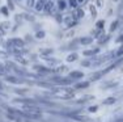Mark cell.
<instances>
[{
  "label": "cell",
  "instance_id": "24",
  "mask_svg": "<svg viewBox=\"0 0 123 122\" xmlns=\"http://www.w3.org/2000/svg\"><path fill=\"white\" fill-rule=\"evenodd\" d=\"M4 34H5V30H4V29H3L1 26H0V37L4 36Z\"/></svg>",
  "mask_w": 123,
  "mask_h": 122
},
{
  "label": "cell",
  "instance_id": "7",
  "mask_svg": "<svg viewBox=\"0 0 123 122\" xmlns=\"http://www.w3.org/2000/svg\"><path fill=\"white\" fill-rule=\"evenodd\" d=\"M80 42L83 43V45H90V43L93 42V38L92 37H83V38L80 39Z\"/></svg>",
  "mask_w": 123,
  "mask_h": 122
},
{
  "label": "cell",
  "instance_id": "6",
  "mask_svg": "<svg viewBox=\"0 0 123 122\" xmlns=\"http://www.w3.org/2000/svg\"><path fill=\"white\" fill-rule=\"evenodd\" d=\"M5 79H7V81H9V83H13V84H20V83H24V80H21L20 77H16V76H7Z\"/></svg>",
  "mask_w": 123,
  "mask_h": 122
},
{
  "label": "cell",
  "instance_id": "31",
  "mask_svg": "<svg viewBox=\"0 0 123 122\" xmlns=\"http://www.w3.org/2000/svg\"><path fill=\"white\" fill-rule=\"evenodd\" d=\"M79 1H84V0H79Z\"/></svg>",
  "mask_w": 123,
  "mask_h": 122
},
{
  "label": "cell",
  "instance_id": "20",
  "mask_svg": "<svg viewBox=\"0 0 123 122\" xmlns=\"http://www.w3.org/2000/svg\"><path fill=\"white\" fill-rule=\"evenodd\" d=\"M117 26H118V21H115V22H113V25H111V28H110V30L113 32V30H115Z\"/></svg>",
  "mask_w": 123,
  "mask_h": 122
},
{
  "label": "cell",
  "instance_id": "15",
  "mask_svg": "<svg viewBox=\"0 0 123 122\" xmlns=\"http://www.w3.org/2000/svg\"><path fill=\"white\" fill-rule=\"evenodd\" d=\"M89 100H92V96H85V98H81V100L77 101V103L79 104H84V103H86V101H89Z\"/></svg>",
  "mask_w": 123,
  "mask_h": 122
},
{
  "label": "cell",
  "instance_id": "22",
  "mask_svg": "<svg viewBox=\"0 0 123 122\" xmlns=\"http://www.w3.org/2000/svg\"><path fill=\"white\" fill-rule=\"evenodd\" d=\"M4 74H5V68H4V66L0 64V75H4Z\"/></svg>",
  "mask_w": 123,
  "mask_h": 122
},
{
  "label": "cell",
  "instance_id": "17",
  "mask_svg": "<svg viewBox=\"0 0 123 122\" xmlns=\"http://www.w3.org/2000/svg\"><path fill=\"white\" fill-rule=\"evenodd\" d=\"M76 59H77V55H76V54H71L68 58H67L68 62H74V60H76Z\"/></svg>",
  "mask_w": 123,
  "mask_h": 122
},
{
  "label": "cell",
  "instance_id": "12",
  "mask_svg": "<svg viewBox=\"0 0 123 122\" xmlns=\"http://www.w3.org/2000/svg\"><path fill=\"white\" fill-rule=\"evenodd\" d=\"M115 103V98L114 97H109L106 98V100H104V105H111V104Z\"/></svg>",
  "mask_w": 123,
  "mask_h": 122
},
{
  "label": "cell",
  "instance_id": "25",
  "mask_svg": "<svg viewBox=\"0 0 123 122\" xmlns=\"http://www.w3.org/2000/svg\"><path fill=\"white\" fill-rule=\"evenodd\" d=\"M43 36H45V33H43V32H39V33L37 34V37H41V38H42Z\"/></svg>",
  "mask_w": 123,
  "mask_h": 122
},
{
  "label": "cell",
  "instance_id": "3",
  "mask_svg": "<svg viewBox=\"0 0 123 122\" xmlns=\"http://www.w3.org/2000/svg\"><path fill=\"white\" fill-rule=\"evenodd\" d=\"M54 83H58V84H60V85H68V84H71L72 83V79L69 77V79H63V77H52L51 79Z\"/></svg>",
  "mask_w": 123,
  "mask_h": 122
},
{
  "label": "cell",
  "instance_id": "8",
  "mask_svg": "<svg viewBox=\"0 0 123 122\" xmlns=\"http://www.w3.org/2000/svg\"><path fill=\"white\" fill-rule=\"evenodd\" d=\"M45 0H38L37 1V4H36V9L37 11H42L43 8H45Z\"/></svg>",
  "mask_w": 123,
  "mask_h": 122
},
{
  "label": "cell",
  "instance_id": "5",
  "mask_svg": "<svg viewBox=\"0 0 123 122\" xmlns=\"http://www.w3.org/2000/svg\"><path fill=\"white\" fill-rule=\"evenodd\" d=\"M84 75H83V72H80V71H72L71 74H69V77H71L72 80H77V79H80V77H83Z\"/></svg>",
  "mask_w": 123,
  "mask_h": 122
},
{
  "label": "cell",
  "instance_id": "9",
  "mask_svg": "<svg viewBox=\"0 0 123 122\" xmlns=\"http://www.w3.org/2000/svg\"><path fill=\"white\" fill-rule=\"evenodd\" d=\"M72 16H74V19H75V20H77V19H80V17H83V16H84V12H83L81 9H76V11H75V13L72 14Z\"/></svg>",
  "mask_w": 123,
  "mask_h": 122
},
{
  "label": "cell",
  "instance_id": "21",
  "mask_svg": "<svg viewBox=\"0 0 123 122\" xmlns=\"http://www.w3.org/2000/svg\"><path fill=\"white\" fill-rule=\"evenodd\" d=\"M90 64H92V62H90V60H84V62H83V66H85V67H89Z\"/></svg>",
  "mask_w": 123,
  "mask_h": 122
},
{
  "label": "cell",
  "instance_id": "4",
  "mask_svg": "<svg viewBox=\"0 0 123 122\" xmlns=\"http://www.w3.org/2000/svg\"><path fill=\"white\" fill-rule=\"evenodd\" d=\"M43 9H45L47 13H54L55 12V3L50 0V1H47L45 4V8H43Z\"/></svg>",
  "mask_w": 123,
  "mask_h": 122
},
{
  "label": "cell",
  "instance_id": "1",
  "mask_svg": "<svg viewBox=\"0 0 123 122\" xmlns=\"http://www.w3.org/2000/svg\"><path fill=\"white\" fill-rule=\"evenodd\" d=\"M56 97L59 98H63V100H68V98L74 97V91L71 88H66V87H59V88H55L52 91Z\"/></svg>",
  "mask_w": 123,
  "mask_h": 122
},
{
  "label": "cell",
  "instance_id": "29",
  "mask_svg": "<svg viewBox=\"0 0 123 122\" xmlns=\"http://www.w3.org/2000/svg\"><path fill=\"white\" fill-rule=\"evenodd\" d=\"M33 1L34 0H29V5H33Z\"/></svg>",
  "mask_w": 123,
  "mask_h": 122
},
{
  "label": "cell",
  "instance_id": "23",
  "mask_svg": "<svg viewBox=\"0 0 123 122\" xmlns=\"http://www.w3.org/2000/svg\"><path fill=\"white\" fill-rule=\"evenodd\" d=\"M102 26H104V21H98V22H97V28L101 29Z\"/></svg>",
  "mask_w": 123,
  "mask_h": 122
},
{
  "label": "cell",
  "instance_id": "2",
  "mask_svg": "<svg viewBox=\"0 0 123 122\" xmlns=\"http://www.w3.org/2000/svg\"><path fill=\"white\" fill-rule=\"evenodd\" d=\"M8 45H9V46H14V47L21 49V47H24V41H22V39H20V38H12V39H9V41H8Z\"/></svg>",
  "mask_w": 123,
  "mask_h": 122
},
{
  "label": "cell",
  "instance_id": "11",
  "mask_svg": "<svg viewBox=\"0 0 123 122\" xmlns=\"http://www.w3.org/2000/svg\"><path fill=\"white\" fill-rule=\"evenodd\" d=\"M98 49H94V50H86V51H84V55H86V57H92V55H96L98 53Z\"/></svg>",
  "mask_w": 123,
  "mask_h": 122
},
{
  "label": "cell",
  "instance_id": "14",
  "mask_svg": "<svg viewBox=\"0 0 123 122\" xmlns=\"http://www.w3.org/2000/svg\"><path fill=\"white\" fill-rule=\"evenodd\" d=\"M122 55H123V45L121 46V47H119L118 49V50H117L115 51V57L117 58H119V57H122Z\"/></svg>",
  "mask_w": 123,
  "mask_h": 122
},
{
  "label": "cell",
  "instance_id": "16",
  "mask_svg": "<svg viewBox=\"0 0 123 122\" xmlns=\"http://www.w3.org/2000/svg\"><path fill=\"white\" fill-rule=\"evenodd\" d=\"M58 7H59L60 9H64V8H66V1H64V0H59V1H58Z\"/></svg>",
  "mask_w": 123,
  "mask_h": 122
},
{
  "label": "cell",
  "instance_id": "30",
  "mask_svg": "<svg viewBox=\"0 0 123 122\" xmlns=\"http://www.w3.org/2000/svg\"><path fill=\"white\" fill-rule=\"evenodd\" d=\"M117 122H123V120H119V121H117Z\"/></svg>",
  "mask_w": 123,
  "mask_h": 122
},
{
  "label": "cell",
  "instance_id": "10",
  "mask_svg": "<svg viewBox=\"0 0 123 122\" xmlns=\"http://www.w3.org/2000/svg\"><path fill=\"white\" fill-rule=\"evenodd\" d=\"M88 87H89V83H88V81H83V83L76 84V88L77 89H84V88H88Z\"/></svg>",
  "mask_w": 123,
  "mask_h": 122
},
{
  "label": "cell",
  "instance_id": "26",
  "mask_svg": "<svg viewBox=\"0 0 123 122\" xmlns=\"http://www.w3.org/2000/svg\"><path fill=\"white\" fill-rule=\"evenodd\" d=\"M117 41H118V42H122V41H123V34H122V36H121V37H119V38H118V39H117Z\"/></svg>",
  "mask_w": 123,
  "mask_h": 122
},
{
  "label": "cell",
  "instance_id": "27",
  "mask_svg": "<svg viewBox=\"0 0 123 122\" xmlns=\"http://www.w3.org/2000/svg\"><path fill=\"white\" fill-rule=\"evenodd\" d=\"M1 12L4 13V14H8V13H7V8H3V9H1Z\"/></svg>",
  "mask_w": 123,
  "mask_h": 122
},
{
  "label": "cell",
  "instance_id": "18",
  "mask_svg": "<svg viewBox=\"0 0 123 122\" xmlns=\"http://www.w3.org/2000/svg\"><path fill=\"white\" fill-rule=\"evenodd\" d=\"M77 3H79V0H69V5L74 7V8L77 7Z\"/></svg>",
  "mask_w": 123,
  "mask_h": 122
},
{
  "label": "cell",
  "instance_id": "13",
  "mask_svg": "<svg viewBox=\"0 0 123 122\" xmlns=\"http://www.w3.org/2000/svg\"><path fill=\"white\" fill-rule=\"evenodd\" d=\"M104 75V71H98V72H96L94 75H92V80H98L99 77Z\"/></svg>",
  "mask_w": 123,
  "mask_h": 122
},
{
  "label": "cell",
  "instance_id": "19",
  "mask_svg": "<svg viewBox=\"0 0 123 122\" xmlns=\"http://www.w3.org/2000/svg\"><path fill=\"white\" fill-rule=\"evenodd\" d=\"M17 60H18L20 63H22V64H26V63H28V60H26V59H24L22 57H17Z\"/></svg>",
  "mask_w": 123,
  "mask_h": 122
},
{
  "label": "cell",
  "instance_id": "28",
  "mask_svg": "<svg viewBox=\"0 0 123 122\" xmlns=\"http://www.w3.org/2000/svg\"><path fill=\"white\" fill-rule=\"evenodd\" d=\"M90 110H92V112H96V110H97V108H96V106H93V108H90Z\"/></svg>",
  "mask_w": 123,
  "mask_h": 122
}]
</instances>
